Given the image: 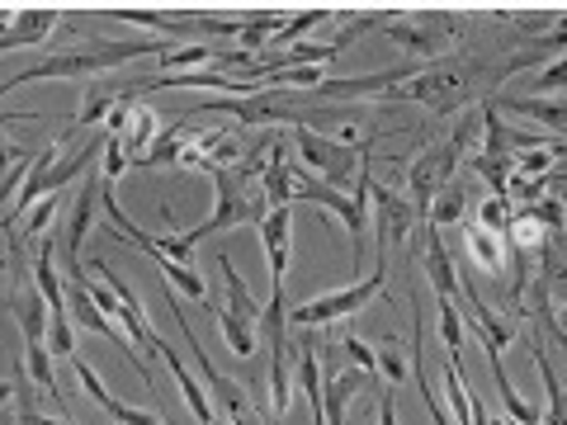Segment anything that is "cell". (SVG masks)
Wrapping results in <instances>:
<instances>
[{
  "label": "cell",
  "mask_w": 567,
  "mask_h": 425,
  "mask_svg": "<svg viewBox=\"0 0 567 425\" xmlns=\"http://www.w3.org/2000/svg\"><path fill=\"white\" fill-rule=\"evenodd\" d=\"M166 308L175 312V322H181V331H185V345H189L194 364H199V374H204L208 402H218V406H223V425H251V406H246L241 383H237V379H227V374H218V369L208 364V354L199 350V341H194V331H189V312H185V303H181V293H175V289H166Z\"/></svg>",
  "instance_id": "cell-6"
},
{
  "label": "cell",
  "mask_w": 567,
  "mask_h": 425,
  "mask_svg": "<svg viewBox=\"0 0 567 425\" xmlns=\"http://www.w3.org/2000/svg\"><path fill=\"white\" fill-rule=\"evenodd\" d=\"M260 194L270 208L293 204V162H289V147H284L279 137H270V162L260 170Z\"/></svg>",
  "instance_id": "cell-14"
},
{
  "label": "cell",
  "mask_w": 567,
  "mask_h": 425,
  "mask_svg": "<svg viewBox=\"0 0 567 425\" xmlns=\"http://www.w3.org/2000/svg\"><path fill=\"white\" fill-rule=\"evenodd\" d=\"M440 341H445L454 364H464V312L454 303H440Z\"/></svg>",
  "instance_id": "cell-30"
},
{
  "label": "cell",
  "mask_w": 567,
  "mask_h": 425,
  "mask_svg": "<svg viewBox=\"0 0 567 425\" xmlns=\"http://www.w3.org/2000/svg\"><path fill=\"white\" fill-rule=\"evenodd\" d=\"M379 33H388L406 58H445L454 48V39L464 33V20L445 10H393L388 20L379 24Z\"/></svg>",
  "instance_id": "cell-3"
},
{
  "label": "cell",
  "mask_w": 567,
  "mask_h": 425,
  "mask_svg": "<svg viewBox=\"0 0 567 425\" xmlns=\"http://www.w3.org/2000/svg\"><path fill=\"white\" fill-rule=\"evenodd\" d=\"M379 425H398V402H393V393H383V402H379Z\"/></svg>",
  "instance_id": "cell-41"
},
{
  "label": "cell",
  "mask_w": 567,
  "mask_h": 425,
  "mask_svg": "<svg viewBox=\"0 0 567 425\" xmlns=\"http://www.w3.org/2000/svg\"><path fill=\"white\" fill-rule=\"evenodd\" d=\"M421 274L431 279L440 303H454L458 298V270H454V260L445 251V237H440L435 227H425V222H421Z\"/></svg>",
  "instance_id": "cell-10"
},
{
  "label": "cell",
  "mask_w": 567,
  "mask_h": 425,
  "mask_svg": "<svg viewBox=\"0 0 567 425\" xmlns=\"http://www.w3.org/2000/svg\"><path fill=\"white\" fill-rule=\"evenodd\" d=\"M416 76V66H388V71H379V76H346V81H322L312 91V100H383L393 85H402V81H412Z\"/></svg>",
  "instance_id": "cell-8"
},
{
  "label": "cell",
  "mask_w": 567,
  "mask_h": 425,
  "mask_svg": "<svg viewBox=\"0 0 567 425\" xmlns=\"http://www.w3.org/2000/svg\"><path fill=\"white\" fill-rule=\"evenodd\" d=\"M445 402L454 406V425L473 421V402H468V383H464V364H445Z\"/></svg>",
  "instance_id": "cell-28"
},
{
  "label": "cell",
  "mask_w": 567,
  "mask_h": 425,
  "mask_svg": "<svg viewBox=\"0 0 567 425\" xmlns=\"http://www.w3.org/2000/svg\"><path fill=\"white\" fill-rule=\"evenodd\" d=\"M563 81H567V62H563V58H554V62L544 66V76H539L535 91H544V95H558V91H563Z\"/></svg>",
  "instance_id": "cell-40"
},
{
  "label": "cell",
  "mask_w": 567,
  "mask_h": 425,
  "mask_svg": "<svg viewBox=\"0 0 567 425\" xmlns=\"http://www.w3.org/2000/svg\"><path fill=\"white\" fill-rule=\"evenodd\" d=\"M213 180V212L199 222V227H189V232H181L189 246H199L204 237H218V232H233V227H260V218L270 212V204H265V194L260 185H246L237 180L233 170H213L208 175Z\"/></svg>",
  "instance_id": "cell-2"
},
{
  "label": "cell",
  "mask_w": 567,
  "mask_h": 425,
  "mask_svg": "<svg viewBox=\"0 0 567 425\" xmlns=\"http://www.w3.org/2000/svg\"><path fill=\"white\" fill-rule=\"evenodd\" d=\"M104 412L114 416V425H166V416H156V412H142V406H128V402H110Z\"/></svg>",
  "instance_id": "cell-38"
},
{
  "label": "cell",
  "mask_w": 567,
  "mask_h": 425,
  "mask_svg": "<svg viewBox=\"0 0 567 425\" xmlns=\"http://www.w3.org/2000/svg\"><path fill=\"white\" fill-rule=\"evenodd\" d=\"M128 170V156H123V142L104 133V147H100V189H114Z\"/></svg>",
  "instance_id": "cell-31"
},
{
  "label": "cell",
  "mask_w": 567,
  "mask_h": 425,
  "mask_svg": "<svg viewBox=\"0 0 567 425\" xmlns=\"http://www.w3.org/2000/svg\"><path fill=\"white\" fill-rule=\"evenodd\" d=\"M0 425H20V416H10V412H0Z\"/></svg>",
  "instance_id": "cell-44"
},
{
  "label": "cell",
  "mask_w": 567,
  "mask_h": 425,
  "mask_svg": "<svg viewBox=\"0 0 567 425\" xmlns=\"http://www.w3.org/2000/svg\"><path fill=\"white\" fill-rule=\"evenodd\" d=\"M29 170H33V152H20L14 156V166L6 170V180H0V208L14 204V194H20V185L29 180Z\"/></svg>",
  "instance_id": "cell-36"
},
{
  "label": "cell",
  "mask_w": 567,
  "mask_h": 425,
  "mask_svg": "<svg viewBox=\"0 0 567 425\" xmlns=\"http://www.w3.org/2000/svg\"><path fill=\"white\" fill-rule=\"evenodd\" d=\"M76 335H71V317L66 312H48V354H58V360H76Z\"/></svg>",
  "instance_id": "cell-29"
},
{
  "label": "cell",
  "mask_w": 567,
  "mask_h": 425,
  "mask_svg": "<svg viewBox=\"0 0 567 425\" xmlns=\"http://www.w3.org/2000/svg\"><path fill=\"white\" fill-rule=\"evenodd\" d=\"M95 208H100V170L95 175H85V185L76 194V208H71V218H66V260L71 265H81V246L85 237H91V222H95ZM66 265V270H71Z\"/></svg>",
  "instance_id": "cell-13"
},
{
  "label": "cell",
  "mask_w": 567,
  "mask_h": 425,
  "mask_svg": "<svg viewBox=\"0 0 567 425\" xmlns=\"http://www.w3.org/2000/svg\"><path fill=\"white\" fill-rule=\"evenodd\" d=\"M279 24H284V10H260V14H246L241 20V33H237V48L246 52V58H260L265 52V43L279 33Z\"/></svg>",
  "instance_id": "cell-21"
},
{
  "label": "cell",
  "mask_w": 567,
  "mask_h": 425,
  "mask_svg": "<svg viewBox=\"0 0 567 425\" xmlns=\"http://www.w3.org/2000/svg\"><path fill=\"white\" fill-rule=\"evenodd\" d=\"M14 156H20V152H14V147H10V142H6V137H0V180H6V170L14 166Z\"/></svg>",
  "instance_id": "cell-42"
},
{
  "label": "cell",
  "mask_w": 567,
  "mask_h": 425,
  "mask_svg": "<svg viewBox=\"0 0 567 425\" xmlns=\"http://www.w3.org/2000/svg\"><path fill=\"white\" fill-rule=\"evenodd\" d=\"M6 312H14V322H20V331H24V350L48 345V303H43V293L33 289V279H29V274L20 279V289L10 293Z\"/></svg>",
  "instance_id": "cell-11"
},
{
  "label": "cell",
  "mask_w": 567,
  "mask_h": 425,
  "mask_svg": "<svg viewBox=\"0 0 567 425\" xmlns=\"http://www.w3.org/2000/svg\"><path fill=\"white\" fill-rule=\"evenodd\" d=\"M213 52H218V48H208V43H189V48H175L171 43V52L156 58V76H185V71L213 66Z\"/></svg>",
  "instance_id": "cell-23"
},
{
  "label": "cell",
  "mask_w": 567,
  "mask_h": 425,
  "mask_svg": "<svg viewBox=\"0 0 567 425\" xmlns=\"http://www.w3.org/2000/svg\"><path fill=\"white\" fill-rule=\"evenodd\" d=\"M10 402H14V379L0 383V412H10Z\"/></svg>",
  "instance_id": "cell-43"
},
{
  "label": "cell",
  "mask_w": 567,
  "mask_h": 425,
  "mask_svg": "<svg viewBox=\"0 0 567 425\" xmlns=\"http://www.w3.org/2000/svg\"><path fill=\"white\" fill-rule=\"evenodd\" d=\"M293 142H298V156H303L298 166H303L308 175H317V180L331 185V189H350L354 170H360V162H364L360 152H346L341 142H331L327 133L308 128L303 114H293Z\"/></svg>",
  "instance_id": "cell-4"
},
{
  "label": "cell",
  "mask_w": 567,
  "mask_h": 425,
  "mask_svg": "<svg viewBox=\"0 0 567 425\" xmlns=\"http://www.w3.org/2000/svg\"><path fill=\"white\" fill-rule=\"evenodd\" d=\"M379 293H383V270L364 274L360 283H346V289H336V293H322V298H312V303H298V308L289 312V326H293V331H317V326L346 322V317L364 312V308L374 303Z\"/></svg>",
  "instance_id": "cell-5"
},
{
  "label": "cell",
  "mask_w": 567,
  "mask_h": 425,
  "mask_svg": "<svg viewBox=\"0 0 567 425\" xmlns=\"http://www.w3.org/2000/svg\"><path fill=\"white\" fill-rule=\"evenodd\" d=\"M123 156H128V166H137L142 162V152H147L152 147V142H156V110H152V104H133V118H128V128H123Z\"/></svg>",
  "instance_id": "cell-18"
},
{
  "label": "cell",
  "mask_w": 567,
  "mask_h": 425,
  "mask_svg": "<svg viewBox=\"0 0 567 425\" xmlns=\"http://www.w3.org/2000/svg\"><path fill=\"white\" fill-rule=\"evenodd\" d=\"M464 218H468V194L458 189L454 180L440 185V194L431 199V208H425V227L445 232V227H464Z\"/></svg>",
  "instance_id": "cell-17"
},
{
  "label": "cell",
  "mask_w": 567,
  "mask_h": 425,
  "mask_svg": "<svg viewBox=\"0 0 567 425\" xmlns=\"http://www.w3.org/2000/svg\"><path fill=\"white\" fill-rule=\"evenodd\" d=\"M289 402H293V360H289V345L270 350V412L275 421L289 416Z\"/></svg>",
  "instance_id": "cell-22"
},
{
  "label": "cell",
  "mask_w": 567,
  "mask_h": 425,
  "mask_svg": "<svg viewBox=\"0 0 567 425\" xmlns=\"http://www.w3.org/2000/svg\"><path fill=\"white\" fill-rule=\"evenodd\" d=\"M0 274H6V265H0Z\"/></svg>",
  "instance_id": "cell-45"
},
{
  "label": "cell",
  "mask_w": 567,
  "mask_h": 425,
  "mask_svg": "<svg viewBox=\"0 0 567 425\" xmlns=\"http://www.w3.org/2000/svg\"><path fill=\"white\" fill-rule=\"evenodd\" d=\"M529 212H535V222H539L554 241L563 237V199H558V194H544V199H539L535 208H529Z\"/></svg>",
  "instance_id": "cell-37"
},
{
  "label": "cell",
  "mask_w": 567,
  "mask_h": 425,
  "mask_svg": "<svg viewBox=\"0 0 567 425\" xmlns=\"http://www.w3.org/2000/svg\"><path fill=\"white\" fill-rule=\"evenodd\" d=\"M218 270H223V283H227V303H223V308H233V312L241 317V322L260 326V312H265V303H260V298H256L251 289H246V279L237 274V265L227 260V251L218 256Z\"/></svg>",
  "instance_id": "cell-16"
},
{
  "label": "cell",
  "mask_w": 567,
  "mask_h": 425,
  "mask_svg": "<svg viewBox=\"0 0 567 425\" xmlns=\"http://www.w3.org/2000/svg\"><path fill=\"white\" fill-rule=\"evenodd\" d=\"M218 335H223V341L241 354V360H251L256 345H260L256 326H251V322H241V317H237L233 308H218Z\"/></svg>",
  "instance_id": "cell-25"
},
{
  "label": "cell",
  "mask_w": 567,
  "mask_h": 425,
  "mask_svg": "<svg viewBox=\"0 0 567 425\" xmlns=\"http://www.w3.org/2000/svg\"><path fill=\"white\" fill-rule=\"evenodd\" d=\"M58 208H62V194H48V199H39V204L29 208L24 232H20V237H10V246H20V251H24V237L43 241V237H48V227H52V218H58Z\"/></svg>",
  "instance_id": "cell-27"
},
{
  "label": "cell",
  "mask_w": 567,
  "mask_h": 425,
  "mask_svg": "<svg viewBox=\"0 0 567 425\" xmlns=\"http://www.w3.org/2000/svg\"><path fill=\"white\" fill-rule=\"evenodd\" d=\"M468 166L483 175V180L492 185V199H506V180H511V162H502V156H483V152H468Z\"/></svg>",
  "instance_id": "cell-32"
},
{
  "label": "cell",
  "mask_w": 567,
  "mask_h": 425,
  "mask_svg": "<svg viewBox=\"0 0 567 425\" xmlns=\"http://www.w3.org/2000/svg\"><path fill=\"white\" fill-rule=\"evenodd\" d=\"M369 208H374V227H369V237L379 241V270H383L388 251L402 246V241H412L421 218H416V208L406 204V194L388 189V185H369Z\"/></svg>",
  "instance_id": "cell-7"
},
{
  "label": "cell",
  "mask_w": 567,
  "mask_h": 425,
  "mask_svg": "<svg viewBox=\"0 0 567 425\" xmlns=\"http://www.w3.org/2000/svg\"><path fill=\"white\" fill-rule=\"evenodd\" d=\"M293 208H270L260 218V246L265 260H270V289H284L289 279V260H293Z\"/></svg>",
  "instance_id": "cell-9"
},
{
  "label": "cell",
  "mask_w": 567,
  "mask_h": 425,
  "mask_svg": "<svg viewBox=\"0 0 567 425\" xmlns=\"http://www.w3.org/2000/svg\"><path fill=\"white\" fill-rule=\"evenodd\" d=\"M464 246L483 274H506V241L483 232V227H464Z\"/></svg>",
  "instance_id": "cell-19"
},
{
  "label": "cell",
  "mask_w": 567,
  "mask_h": 425,
  "mask_svg": "<svg viewBox=\"0 0 567 425\" xmlns=\"http://www.w3.org/2000/svg\"><path fill=\"white\" fill-rule=\"evenodd\" d=\"M341 350L350 354V369H364V374H374V345L360 341V335H341Z\"/></svg>",
  "instance_id": "cell-39"
},
{
  "label": "cell",
  "mask_w": 567,
  "mask_h": 425,
  "mask_svg": "<svg viewBox=\"0 0 567 425\" xmlns=\"http://www.w3.org/2000/svg\"><path fill=\"white\" fill-rule=\"evenodd\" d=\"M492 104H496V110H511V114L535 118V123H544V128H554V133L567 128V123H563L567 110H563L558 95H525V100H496V95H492Z\"/></svg>",
  "instance_id": "cell-15"
},
{
  "label": "cell",
  "mask_w": 567,
  "mask_h": 425,
  "mask_svg": "<svg viewBox=\"0 0 567 425\" xmlns=\"http://www.w3.org/2000/svg\"><path fill=\"white\" fill-rule=\"evenodd\" d=\"M91 14H104V20H123V24H137V29H147V33H171V39H181L185 20H171V14H147V10H91Z\"/></svg>",
  "instance_id": "cell-26"
},
{
  "label": "cell",
  "mask_w": 567,
  "mask_h": 425,
  "mask_svg": "<svg viewBox=\"0 0 567 425\" xmlns=\"http://www.w3.org/2000/svg\"><path fill=\"white\" fill-rule=\"evenodd\" d=\"M511 212H516V208H511L506 199H492V194H487V199L477 204V222L473 227H483V232H492V237H506Z\"/></svg>",
  "instance_id": "cell-34"
},
{
  "label": "cell",
  "mask_w": 567,
  "mask_h": 425,
  "mask_svg": "<svg viewBox=\"0 0 567 425\" xmlns=\"http://www.w3.org/2000/svg\"><path fill=\"white\" fill-rule=\"evenodd\" d=\"M535 364H539V379H544V397H548V406L539 412V425H567V416H563V383H558V369H554V360H548V350H544V341L535 335Z\"/></svg>",
  "instance_id": "cell-20"
},
{
  "label": "cell",
  "mask_w": 567,
  "mask_h": 425,
  "mask_svg": "<svg viewBox=\"0 0 567 425\" xmlns=\"http://www.w3.org/2000/svg\"><path fill=\"white\" fill-rule=\"evenodd\" d=\"M327 20H331V10H308V14H298V20H284L275 39L265 43V52H260V58H275V52H284L289 43H303L308 33H312L317 24H327Z\"/></svg>",
  "instance_id": "cell-24"
},
{
  "label": "cell",
  "mask_w": 567,
  "mask_h": 425,
  "mask_svg": "<svg viewBox=\"0 0 567 425\" xmlns=\"http://www.w3.org/2000/svg\"><path fill=\"white\" fill-rule=\"evenodd\" d=\"M374 369H383L393 387H406V383H412V364H406V354L398 350V341H388L383 350H374Z\"/></svg>",
  "instance_id": "cell-33"
},
{
  "label": "cell",
  "mask_w": 567,
  "mask_h": 425,
  "mask_svg": "<svg viewBox=\"0 0 567 425\" xmlns=\"http://www.w3.org/2000/svg\"><path fill=\"white\" fill-rule=\"evenodd\" d=\"M181 147H185V133H181V128H171V133L156 137L147 152H142V162H137V166H175Z\"/></svg>",
  "instance_id": "cell-35"
},
{
  "label": "cell",
  "mask_w": 567,
  "mask_h": 425,
  "mask_svg": "<svg viewBox=\"0 0 567 425\" xmlns=\"http://www.w3.org/2000/svg\"><path fill=\"white\" fill-rule=\"evenodd\" d=\"M171 52V43L162 39H128V43H114V39H95L85 48H62V52H48L33 66H24L20 76H10L0 85V95L20 91L29 81H76V76H100V71H114L123 62H137V58H162Z\"/></svg>",
  "instance_id": "cell-1"
},
{
  "label": "cell",
  "mask_w": 567,
  "mask_h": 425,
  "mask_svg": "<svg viewBox=\"0 0 567 425\" xmlns=\"http://www.w3.org/2000/svg\"><path fill=\"white\" fill-rule=\"evenodd\" d=\"M62 24V10H14L10 29L0 33V52H14V48H43L48 33Z\"/></svg>",
  "instance_id": "cell-12"
}]
</instances>
